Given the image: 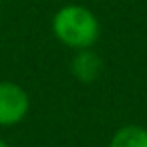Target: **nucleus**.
I'll return each mask as SVG.
<instances>
[{
  "label": "nucleus",
  "mask_w": 147,
  "mask_h": 147,
  "mask_svg": "<svg viewBox=\"0 0 147 147\" xmlns=\"http://www.w3.org/2000/svg\"><path fill=\"white\" fill-rule=\"evenodd\" d=\"M51 30L63 47L73 49V51L93 49L101 38L99 16L83 4L61 6L53 14Z\"/></svg>",
  "instance_id": "obj_1"
},
{
  "label": "nucleus",
  "mask_w": 147,
  "mask_h": 147,
  "mask_svg": "<svg viewBox=\"0 0 147 147\" xmlns=\"http://www.w3.org/2000/svg\"><path fill=\"white\" fill-rule=\"evenodd\" d=\"M30 113L28 91L14 81H0V127H14Z\"/></svg>",
  "instance_id": "obj_2"
},
{
  "label": "nucleus",
  "mask_w": 147,
  "mask_h": 147,
  "mask_svg": "<svg viewBox=\"0 0 147 147\" xmlns=\"http://www.w3.org/2000/svg\"><path fill=\"white\" fill-rule=\"evenodd\" d=\"M103 69H105V63L99 57V53H95L93 49L75 51L73 61H71V75L79 83H83V85L95 83L101 77Z\"/></svg>",
  "instance_id": "obj_3"
},
{
  "label": "nucleus",
  "mask_w": 147,
  "mask_h": 147,
  "mask_svg": "<svg viewBox=\"0 0 147 147\" xmlns=\"http://www.w3.org/2000/svg\"><path fill=\"white\" fill-rule=\"evenodd\" d=\"M109 147H147V127L135 123L119 127L113 133Z\"/></svg>",
  "instance_id": "obj_4"
},
{
  "label": "nucleus",
  "mask_w": 147,
  "mask_h": 147,
  "mask_svg": "<svg viewBox=\"0 0 147 147\" xmlns=\"http://www.w3.org/2000/svg\"><path fill=\"white\" fill-rule=\"evenodd\" d=\"M0 147H12L8 141H4V139H0Z\"/></svg>",
  "instance_id": "obj_5"
},
{
  "label": "nucleus",
  "mask_w": 147,
  "mask_h": 147,
  "mask_svg": "<svg viewBox=\"0 0 147 147\" xmlns=\"http://www.w3.org/2000/svg\"><path fill=\"white\" fill-rule=\"evenodd\" d=\"M0 4H2V0H0Z\"/></svg>",
  "instance_id": "obj_6"
}]
</instances>
